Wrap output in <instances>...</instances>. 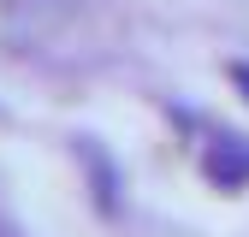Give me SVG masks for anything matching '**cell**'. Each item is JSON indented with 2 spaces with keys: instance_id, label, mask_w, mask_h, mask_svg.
<instances>
[{
  "instance_id": "6da1fadb",
  "label": "cell",
  "mask_w": 249,
  "mask_h": 237,
  "mask_svg": "<svg viewBox=\"0 0 249 237\" xmlns=\"http://www.w3.org/2000/svg\"><path fill=\"white\" fill-rule=\"evenodd\" d=\"M71 24V0H0V48H42Z\"/></svg>"
},
{
  "instance_id": "7a4b0ae2",
  "label": "cell",
  "mask_w": 249,
  "mask_h": 237,
  "mask_svg": "<svg viewBox=\"0 0 249 237\" xmlns=\"http://www.w3.org/2000/svg\"><path fill=\"white\" fill-rule=\"evenodd\" d=\"M202 172H208V184H220V190H243L249 184V142L243 136H213L202 148Z\"/></svg>"
},
{
  "instance_id": "3957f363",
  "label": "cell",
  "mask_w": 249,
  "mask_h": 237,
  "mask_svg": "<svg viewBox=\"0 0 249 237\" xmlns=\"http://www.w3.org/2000/svg\"><path fill=\"white\" fill-rule=\"evenodd\" d=\"M0 237H30V231H24L18 220H6V214H0Z\"/></svg>"
},
{
  "instance_id": "277c9868",
  "label": "cell",
  "mask_w": 249,
  "mask_h": 237,
  "mask_svg": "<svg viewBox=\"0 0 249 237\" xmlns=\"http://www.w3.org/2000/svg\"><path fill=\"white\" fill-rule=\"evenodd\" d=\"M231 77H237V83H243V89H249V66H231Z\"/></svg>"
}]
</instances>
